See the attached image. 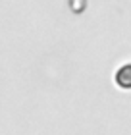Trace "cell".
Wrapping results in <instances>:
<instances>
[{"mask_svg":"<svg viewBox=\"0 0 131 135\" xmlns=\"http://www.w3.org/2000/svg\"><path fill=\"white\" fill-rule=\"evenodd\" d=\"M114 83L123 91H131V62L122 64L114 73Z\"/></svg>","mask_w":131,"mask_h":135,"instance_id":"6da1fadb","label":"cell"}]
</instances>
